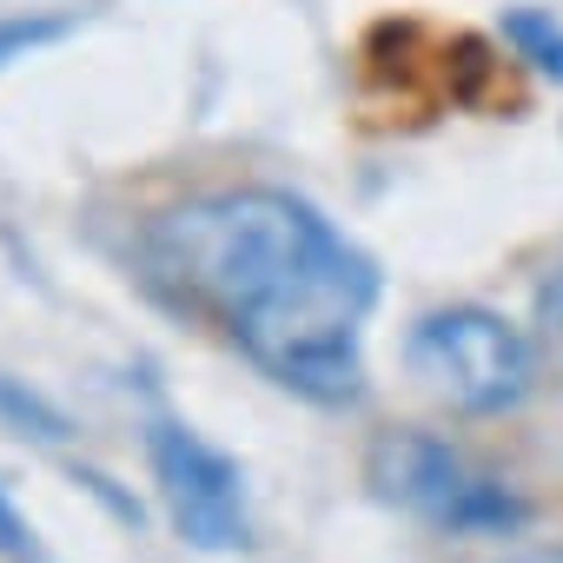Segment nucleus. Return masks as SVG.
Masks as SVG:
<instances>
[{
	"instance_id": "f257e3e1",
	"label": "nucleus",
	"mask_w": 563,
	"mask_h": 563,
	"mask_svg": "<svg viewBox=\"0 0 563 563\" xmlns=\"http://www.w3.org/2000/svg\"><path fill=\"white\" fill-rule=\"evenodd\" d=\"M146 278L212 319L278 391L319 411L365 398V325L378 258L286 186H219L146 225Z\"/></svg>"
},
{
	"instance_id": "f03ea898",
	"label": "nucleus",
	"mask_w": 563,
	"mask_h": 563,
	"mask_svg": "<svg viewBox=\"0 0 563 563\" xmlns=\"http://www.w3.org/2000/svg\"><path fill=\"white\" fill-rule=\"evenodd\" d=\"M365 484L378 504L444 530V537H517L530 523V497L490 471H477L451 438L391 424L365 451Z\"/></svg>"
},
{
	"instance_id": "7ed1b4c3",
	"label": "nucleus",
	"mask_w": 563,
	"mask_h": 563,
	"mask_svg": "<svg viewBox=\"0 0 563 563\" xmlns=\"http://www.w3.org/2000/svg\"><path fill=\"white\" fill-rule=\"evenodd\" d=\"M405 365L438 405H451L464 418H504L537 385L530 332L517 319H504L497 306H477V299L418 312L405 332Z\"/></svg>"
},
{
	"instance_id": "20e7f679",
	"label": "nucleus",
	"mask_w": 563,
	"mask_h": 563,
	"mask_svg": "<svg viewBox=\"0 0 563 563\" xmlns=\"http://www.w3.org/2000/svg\"><path fill=\"white\" fill-rule=\"evenodd\" d=\"M146 464H153V490L166 504V523H173V537L186 550H199V556H239L252 543L245 471H239L232 451L206 444L179 418H153L146 424Z\"/></svg>"
},
{
	"instance_id": "39448f33",
	"label": "nucleus",
	"mask_w": 563,
	"mask_h": 563,
	"mask_svg": "<svg viewBox=\"0 0 563 563\" xmlns=\"http://www.w3.org/2000/svg\"><path fill=\"white\" fill-rule=\"evenodd\" d=\"M504 41H510V54L517 60H530L543 80H563V27H556V14H543V8H504Z\"/></svg>"
},
{
	"instance_id": "423d86ee",
	"label": "nucleus",
	"mask_w": 563,
	"mask_h": 563,
	"mask_svg": "<svg viewBox=\"0 0 563 563\" xmlns=\"http://www.w3.org/2000/svg\"><path fill=\"white\" fill-rule=\"evenodd\" d=\"M67 34H74L67 14H14V21H0V74H8L14 60H27V54H41V47H54V41H67Z\"/></svg>"
},
{
	"instance_id": "0eeeda50",
	"label": "nucleus",
	"mask_w": 563,
	"mask_h": 563,
	"mask_svg": "<svg viewBox=\"0 0 563 563\" xmlns=\"http://www.w3.org/2000/svg\"><path fill=\"white\" fill-rule=\"evenodd\" d=\"M0 418L8 424H21V431H34V438H47V444H60V438H74V424L41 398V391H21L14 378H0Z\"/></svg>"
},
{
	"instance_id": "6e6552de",
	"label": "nucleus",
	"mask_w": 563,
	"mask_h": 563,
	"mask_svg": "<svg viewBox=\"0 0 563 563\" xmlns=\"http://www.w3.org/2000/svg\"><path fill=\"white\" fill-rule=\"evenodd\" d=\"M0 556H14V563H34V530L21 523V510L8 504V490H0Z\"/></svg>"
},
{
	"instance_id": "1a4fd4ad",
	"label": "nucleus",
	"mask_w": 563,
	"mask_h": 563,
	"mask_svg": "<svg viewBox=\"0 0 563 563\" xmlns=\"http://www.w3.org/2000/svg\"><path fill=\"white\" fill-rule=\"evenodd\" d=\"M484 563H563V543H523V550H504V556H484Z\"/></svg>"
}]
</instances>
